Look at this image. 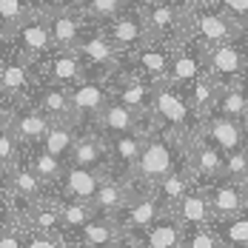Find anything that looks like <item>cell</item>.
<instances>
[{"label":"cell","instance_id":"47","mask_svg":"<svg viewBox=\"0 0 248 248\" xmlns=\"http://www.w3.org/2000/svg\"><path fill=\"white\" fill-rule=\"evenodd\" d=\"M246 89H248V75H246Z\"/></svg>","mask_w":248,"mask_h":248},{"label":"cell","instance_id":"27","mask_svg":"<svg viewBox=\"0 0 248 248\" xmlns=\"http://www.w3.org/2000/svg\"><path fill=\"white\" fill-rule=\"evenodd\" d=\"M43 114H49L54 123L60 120H75V108H72V94L69 89L63 86H54V83H46L40 92H37V103H34Z\"/></svg>","mask_w":248,"mask_h":248},{"label":"cell","instance_id":"20","mask_svg":"<svg viewBox=\"0 0 248 248\" xmlns=\"http://www.w3.org/2000/svg\"><path fill=\"white\" fill-rule=\"evenodd\" d=\"M51 120L49 114H43L37 106L31 103H23L20 108H12L9 114V128L15 131V137L20 140V146H40L46 131L51 128Z\"/></svg>","mask_w":248,"mask_h":248},{"label":"cell","instance_id":"12","mask_svg":"<svg viewBox=\"0 0 248 248\" xmlns=\"http://www.w3.org/2000/svg\"><path fill=\"white\" fill-rule=\"evenodd\" d=\"M37 66L23 57L20 51L15 49L9 57H3L0 54V86L6 89V94L15 100V103H26V100L31 97V92H34V72Z\"/></svg>","mask_w":248,"mask_h":248},{"label":"cell","instance_id":"1","mask_svg":"<svg viewBox=\"0 0 248 248\" xmlns=\"http://www.w3.org/2000/svg\"><path fill=\"white\" fill-rule=\"evenodd\" d=\"M186 146L188 140H183L180 134H174L169 128H154L151 134H146V143L131 171V180L140 188L151 191L166 174H171L180 163H186Z\"/></svg>","mask_w":248,"mask_h":248},{"label":"cell","instance_id":"14","mask_svg":"<svg viewBox=\"0 0 248 248\" xmlns=\"http://www.w3.org/2000/svg\"><path fill=\"white\" fill-rule=\"evenodd\" d=\"M37 69L43 72L46 83L63 86V89H72L80 80L89 77V66H86V60L80 57L77 49H54Z\"/></svg>","mask_w":248,"mask_h":248},{"label":"cell","instance_id":"18","mask_svg":"<svg viewBox=\"0 0 248 248\" xmlns=\"http://www.w3.org/2000/svg\"><path fill=\"white\" fill-rule=\"evenodd\" d=\"M69 166H83V169H97V171H106L111 169L108 163V140L100 134L97 128H80L77 134V143L72 154H69Z\"/></svg>","mask_w":248,"mask_h":248},{"label":"cell","instance_id":"22","mask_svg":"<svg viewBox=\"0 0 248 248\" xmlns=\"http://www.w3.org/2000/svg\"><path fill=\"white\" fill-rule=\"evenodd\" d=\"M200 134L208 143H214L223 154L248 146V137L243 131V125H240V120H231V117H223V114H208L200 125Z\"/></svg>","mask_w":248,"mask_h":248},{"label":"cell","instance_id":"44","mask_svg":"<svg viewBox=\"0 0 248 248\" xmlns=\"http://www.w3.org/2000/svg\"><path fill=\"white\" fill-rule=\"evenodd\" d=\"M117 248H137V246H131V243H128V240H125V237H123V243H120V246H117Z\"/></svg>","mask_w":248,"mask_h":248},{"label":"cell","instance_id":"7","mask_svg":"<svg viewBox=\"0 0 248 248\" xmlns=\"http://www.w3.org/2000/svg\"><path fill=\"white\" fill-rule=\"evenodd\" d=\"M77 51H80V57L86 60L89 75L111 77L117 72L120 60H123L120 49L111 43V37L106 34V29H97V23H89V29H86V34H83Z\"/></svg>","mask_w":248,"mask_h":248},{"label":"cell","instance_id":"19","mask_svg":"<svg viewBox=\"0 0 248 248\" xmlns=\"http://www.w3.org/2000/svg\"><path fill=\"white\" fill-rule=\"evenodd\" d=\"M183 234L186 228L174 220L171 214H163L151 225L125 234V240L137 248H183Z\"/></svg>","mask_w":248,"mask_h":248},{"label":"cell","instance_id":"24","mask_svg":"<svg viewBox=\"0 0 248 248\" xmlns=\"http://www.w3.org/2000/svg\"><path fill=\"white\" fill-rule=\"evenodd\" d=\"M106 171H97V169H83V166H66L63 171V180L57 183L60 186V194L72 200H83V202H92L94 194H97L100 183H103Z\"/></svg>","mask_w":248,"mask_h":248},{"label":"cell","instance_id":"45","mask_svg":"<svg viewBox=\"0 0 248 248\" xmlns=\"http://www.w3.org/2000/svg\"><path fill=\"white\" fill-rule=\"evenodd\" d=\"M69 3H72V6H80V3H83V0H69Z\"/></svg>","mask_w":248,"mask_h":248},{"label":"cell","instance_id":"35","mask_svg":"<svg viewBox=\"0 0 248 248\" xmlns=\"http://www.w3.org/2000/svg\"><path fill=\"white\" fill-rule=\"evenodd\" d=\"M29 15H31L29 0H0V26H3V34H12Z\"/></svg>","mask_w":248,"mask_h":248},{"label":"cell","instance_id":"46","mask_svg":"<svg viewBox=\"0 0 248 248\" xmlns=\"http://www.w3.org/2000/svg\"><path fill=\"white\" fill-rule=\"evenodd\" d=\"M0 40H6V34H3V26H0Z\"/></svg>","mask_w":248,"mask_h":248},{"label":"cell","instance_id":"41","mask_svg":"<svg viewBox=\"0 0 248 248\" xmlns=\"http://www.w3.org/2000/svg\"><path fill=\"white\" fill-rule=\"evenodd\" d=\"M12 169H15V163H9V160H3V157H0V188H9Z\"/></svg>","mask_w":248,"mask_h":248},{"label":"cell","instance_id":"30","mask_svg":"<svg viewBox=\"0 0 248 248\" xmlns=\"http://www.w3.org/2000/svg\"><path fill=\"white\" fill-rule=\"evenodd\" d=\"M26 163L31 166V171L37 174L46 186H57L60 180H63V171H66V166L69 163H63L60 157H54L49 151L43 149V146H31V151L23 157Z\"/></svg>","mask_w":248,"mask_h":248},{"label":"cell","instance_id":"8","mask_svg":"<svg viewBox=\"0 0 248 248\" xmlns=\"http://www.w3.org/2000/svg\"><path fill=\"white\" fill-rule=\"evenodd\" d=\"M143 17L149 26V37L157 43L174 46L183 40V23L186 12H180L171 0H143Z\"/></svg>","mask_w":248,"mask_h":248},{"label":"cell","instance_id":"37","mask_svg":"<svg viewBox=\"0 0 248 248\" xmlns=\"http://www.w3.org/2000/svg\"><path fill=\"white\" fill-rule=\"evenodd\" d=\"M26 248H72L69 234H43L26 228Z\"/></svg>","mask_w":248,"mask_h":248},{"label":"cell","instance_id":"11","mask_svg":"<svg viewBox=\"0 0 248 248\" xmlns=\"http://www.w3.org/2000/svg\"><path fill=\"white\" fill-rule=\"evenodd\" d=\"M205 197L211 205V220H225V217H237L248 211V183L246 180H231L220 177L211 186H202Z\"/></svg>","mask_w":248,"mask_h":248},{"label":"cell","instance_id":"4","mask_svg":"<svg viewBox=\"0 0 248 248\" xmlns=\"http://www.w3.org/2000/svg\"><path fill=\"white\" fill-rule=\"evenodd\" d=\"M205 75L211 77L220 89L228 86H246V75H248V43L231 40L223 46L205 49Z\"/></svg>","mask_w":248,"mask_h":248},{"label":"cell","instance_id":"39","mask_svg":"<svg viewBox=\"0 0 248 248\" xmlns=\"http://www.w3.org/2000/svg\"><path fill=\"white\" fill-rule=\"evenodd\" d=\"M214 3H220L225 12L248 31V0H214Z\"/></svg>","mask_w":248,"mask_h":248},{"label":"cell","instance_id":"25","mask_svg":"<svg viewBox=\"0 0 248 248\" xmlns=\"http://www.w3.org/2000/svg\"><path fill=\"white\" fill-rule=\"evenodd\" d=\"M169 214H171L183 228L208 225L211 223V205H208V197H205V188H202V186H194L186 197L174 202V208Z\"/></svg>","mask_w":248,"mask_h":248},{"label":"cell","instance_id":"9","mask_svg":"<svg viewBox=\"0 0 248 248\" xmlns=\"http://www.w3.org/2000/svg\"><path fill=\"white\" fill-rule=\"evenodd\" d=\"M106 34L111 37V43L120 49V54H131L140 46H146L149 37V26H146V17H143V6L140 3H131L123 15H117L114 20L106 23Z\"/></svg>","mask_w":248,"mask_h":248},{"label":"cell","instance_id":"32","mask_svg":"<svg viewBox=\"0 0 248 248\" xmlns=\"http://www.w3.org/2000/svg\"><path fill=\"white\" fill-rule=\"evenodd\" d=\"M57 205H60V217H63L66 234H77L89 220L97 217L94 205H92V202H83V200H72V197H63V194H60V197H57Z\"/></svg>","mask_w":248,"mask_h":248},{"label":"cell","instance_id":"16","mask_svg":"<svg viewBox=\"0 0 248 248\" xmlns=\"http://www.w3.org/2000/svg\"><path fill=\"white\" fill-rule=\"evenodd\" d=\"M89 17L83 15L80 6H63L57 9L54 15H49V29H51V40H54V49H77L86 29H89Z\"/></svg>","mask_w":248,"mask_h":248},{"label":"cell","instance_id":"31","mask_svg":"<svg viewBox=\"0 0 248 248\" xmlns=\"http://www.w3.org/2000/svg\"><path fill=\"white\" fill-rule=\"evenodd\" d=\"M211 228L223 248H248V211L225 220H211Z\"/></svg>","mask_w":248,"mask_h":248},{"label":"cell","instance_id":"15","mask_svg":"<svg viewBox=\"0 0 248 248\" xmlns=\"http://www.w3.org/2000/svg\"><path fill=\"white\" fill-rule=\"evenodd\" d=\"M163 214H169V211L160 205V200L154 197L151 191H137L111 220L117 223V228L123 231V237H125L131 231H140V228L151 225L154 220H160Z\"/></svg>","mask_w":248,"mask_h":248},{"label":"cell","instance_id":"33","mask_svg":"<svg viewBox=\"0 0 248 248\" xmlns=\"http://www.w3.org/2000/svg\"><path fill=\"white\" fill-rule=\"evenodd\" d=\"M246 108H248V89L246 86H228V89H220V97H217V106H214V114H223V117H231V120H240Z\"/></svg>","mask_w":248,"mask_h":248},{"label":"cell","instance_id":"43","mask_svg":"<svg viewBox=\"0 0 248 248\" xmlns=\"http://www.w3.org/2000/svg\"><path fill=\"white\" fill-rule=\"evenodd\" d=\"M240 125H243V131H246V137H248V108L243 111V117H240Z\"/></svg>","mask_w":248,"mask_h":248},{"label":"cell","instance_id":"29","mask_svg":"<svg viewBox=\"0 0 248 248\" xmlns=\"http://www.w3.org/2000/svg\"><path fill=\"white\" fill-rule=\"evenodd\" d=\"M77 134H80V125L75 120H60V123H51V128L46 131V137H43V149L54 154V157H60L63 163H69V154L75 149L77 143Z\"/></svg>","mask_w":248,"mask_h":248},{"label":"cell","instance_id":"3","mask_svg":"<svg viewBox=\"0 0 248 248\" xmlns=\"http://www.w3.org/2000/svg\"><path fill=\"white\" fill-rule=\"evenodd\" d=\"M151 114L160 128H169L174 134H180L183 140H191L194 134L200 131V120L191 108V103L186 100L183 89L174 86L169 80L163 83H154V106H151Z\"/></svg>","mask_w":248,"mask_h":248},{"label":"cell","instance_id":"21","mask_svg":"<svg viewBox=\"0 0 248 248\" xmlns=\"http://www.w3.org/2000/svg\"><path fill=\"white\" fill-rule=\"evenodd\" d=\"M106 140H108V163H111L108 174L131 177L137 160H140L143 143H146V134L143 131H128V134H114V137H106Z\"/></svg>","mask_w":248,"mask_h":248},{"label":"cell","instance_id":"34","mask_svg":"<svg viewBox=\"0 0 248 248\" xmlns=\"http://www.w3.org/2000/svg\"><path fill=\"white\" fill-rule=\"evenodd\" d=\"M131 6V0H83L80 9L92 23L106 26L108 20H114L117 15H123L125 9Z\"/></svg>","mask_w":248,"mask_h":248},{"label":"cell","instance_id":"5","mask_svg":"<svg viewBox=\"0 0 248 248\" xmlns=\"http://www.w3.org/2000/svg\"><path fill=\"white\" fill-rule=\"evenodd\" d=\"M6 40L20 51L23 57H29L34 66H40L51 51H54L49 17H46V15H37V12H31V15H29V17H26L12 34H6Z\"/></svg>","mask_w":248,"mask_h":248},{"label":"cell","instance_id":"40","mask_svg":"<svg viewBox=\"0 0 248 248\" xmlns=\"http://www.w3.org/2000/svg\"><path fill=\"white\" fill-rule=\"evenodd\" d=\"M29 6H31V12H37V15H54L57 9H63V6H69V0H29Z\"/></svg>","mask_w":248,"mask_h":248},{"label":"cell","instance_id":"42","mask_svg":"<svg viewBox=\"0 0 248 248\" xmlns=\"http://www.w3.org/2000/svg\"><path fill=\"white\" fill-rule=\"evenodd\" d=\"M171 3L180 9V12H188V9H194L197 3H202V0H171Z\"/></svg>","mask_w":248,"mask_h":248},{"label":"cell","instance_id":"17","mask_svg":"<svg viewBox=\"0 0 248 248\" xmlns=\"http://www.w3.org/2000/svg\"><path fill=\"white\" fill-rule=\"evenodd\" d=\"M205 75V51L191 40H180L171 46V63H169V83L188 86L197 77Z\"/></svg>","mask_w":248,"mask_h":248},{"label":"cell","instance_id":"13","mask_svg":"<svg viewBox=\"0 0 248 248\" xmlns=\"http://www.w3.org/2000/svg\"><path fill=\"white\" fill-rule=\"evenodd\" d=\"M186 154H188L191 171L197 177V186H211V183H217L225 174V154L214 143H208L200 131L188 140Z\"/></svg>","mask_w":248,"mask_h":248},{"label":"cell","instance_id":"23","mask_svg":"<svg viewBox=\"0 0 248 248\" xmlns=\"http://www.w3.org/2000/svg\"><path fill=\"white\" fill-rule=\"evenodd\" d=\"M194 186H197V177H194V171H191V166H188V154H186V163H180L171 174H166V177L151 188V194L160 200V205H163L166 211H171L174 202L183 200Z\"/></svg>","mask_w":248,"mask_h":248},{"label":"cell","instance_id":"36","mask_svg":"<svg viewBox=\"0 0 248 248\" xmlns=\"http://www.w3.org/2000/svg\"><path fill=\"white\" fill-rule=\"evenodd\" d=\"M183 248H223L211 223L208 225H197V228H186L183 234Z\"/></svg>","mask_w":248,"mask_h":248},{"label":"cell","instance_id":"6","mask_svg":"<svg viewBox=\"0 0 248 248\" xmlns=\"http://www.w3.org/2000/svg\"><path fill=\"white\" fill-rule=\"evenodd\" d=\"M69 94H72V108H75V123L80 128H86V125L94 123V117L103 111V106L111 100V77L89 75L77 86H72Z\"/></svg>","mask_w":248,"mask_h":248},{"label":"cell","instance_id":"2","mask_svg":"<svg viewBox=\"0 0 248 248\" xmlns=\"http://www.w3.org/2000/svg\"><path fill=\"white\" fill-rule=\"evenodd\" d=\"M243 34H246V29L214 0H202L194 9L186 12L183 40L197 43L202 51L214 49V46H223V43H231V40H240Z\"/></svg>","mask_w":248,"mask_h":248},{"label":"cell","instance_id":"26","mask_svg":"<svg viewBox=\"0 0 248 248\" xmlns=\"http://www.w3.org/2000/svg\"><path fill=\"white\" fill-rule=\"evenodd\" d=\"M123 243V231L111 217H94L77 231V246L83 248H117Z\"/></svg>","mask_w":248,"mask_h":248},{"label":"cell","instance_id":"38","mask_svg":"<svg viewBox=\"0 0 248 248\" xmlns=\"http://www.w3.org/2000/svg\"><path fill=\"white\" fill-rule=\"evenodd\" d=\"M223 177H231V180H246V183H248V146L225 154V174H223Z\"/></svg>","mask_w":248,"mask_h":248},{"label":"cell","instance_id":"28","mask_svg":"<svg viewBox=\"0 0 248 248\" xmlns=\"http://www.w3.org/2000/svg\"><path fill=\"white\" fill-rule=\"evenodd\" d=\"M183 94L191 103L194 114H197L200 120H205L208 114H214V106H217V97H220V86H217L208 75H202V77H197L194 83L183 86Z\"/></svg>","mask_w":248,"mask_h":248},{"label":"cell","instance_id":"10","mask_svg":"<svg viewBox=\"0 0 248 248\" xmlns=\"http://www.w3.org/2000/svg\"><path fill=\"white\" fill-rule=\"evenodd\" d=\"M169 63H171V46L149 40L146 46H140L137 51L125 54L117 69L134 72V75L146 77L151 83H163V80H169Z\"/></svg>","mask_w":248,"mask_h":248}]
</instances>
